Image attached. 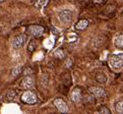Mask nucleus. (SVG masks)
<instances>
[{
  "label": "nucleus",
  "mask_w": 123,
  "mask_h": 114,
  "mask_svg": "<svg viewBox=\"0 0 123 114\" xmlns=\"http://www.w3.org/2000/svg\"><path fill=\"white\" fill-rule=\"evenodd\" d=\"M22 101L26 104H30V105H33V104H36L37 101H38V97L35 94L34 92L32 91H26L23 92V94L22 95Z\"/></svg>",
  "instance_id": "1"
},
{
  "label": "nucleus",
  "mask_w": 123,
  "mask_h": 114,
  "mask_svg": "<svg viewBox=\"0 0 123 114\" xmlns=\"http://www.w3.org/2000/svg\"><path fill=\"white\" fill-rule=\"evenodd\" d=\"M110 65L114 69H119L123 66V54H114L110 57Z\"/></svg>",
  "instance_id": "2"
},
{
  "label": "nucleus",
  "mask_w": 123,
  "mask_h": 114,
  "mask_svg": "<svg viewBox=\"0 0 123 114\" xmlns=\"http://www.w3.org/2000/svg\"><path fill=\"white\" fill-rule=\"evenodd\" d=\"M59 18L62 23H68L71 22L72 19V11L69 9H63L61 10L60 13H59Z\"/></svg>",
  "instance_id": "3"
},
{
  "label": "nucleus",
  "mask_w": 123,
  "mask_h": 114,
  "mask_svg": "<svg viewBox=\"0 0 123 114\" xmlns=\"http://www.w3.org/2000/svg\"><path fill=\"white\" fill-rule=\"evenodd\" d=\"M28 32L34 37H41L44 33V27L41 26H38V25L30 26L28 27Z\"/></svg>",
  "instance_id": "4"
},
{
  "label": "nucleus",
  "mask_w": 123,
  "mask_h": 114,
  "mask_svg": "<svg viewBox=\"0 0 123 114\" xmlns=\"http://www.w3.org/2000/svg\"><path fill=\"white\" fill-rule=\"evenodd\" d=\"M26 40V35H18L16 36L14 39H13V42H12V46L14 48L15 50L19 49V48H22L23 46V44H25Z\"/></svg>",
  "instance_id": "5"
},
{
  "label": "nucleus",
  "mask_w": 123,
  "mask_h": 114,
  "mask_svg": "<svg viewBox=\"0 0 123 114\" xmlns=\"http://www.w3.org/2000/svg\"><path fill=\"white\" fill-rule=\"evenodd\" d=\"M54 106L58 109V111H60L62 113H66L68 111V107L66 105V103L61 98H57L54 100Z\"/></svg>",
  "instance_id": "6"
},
{
  "label": "nucleus",
  "mask_w": 123,
  "mask_h": 114,
  "mask_svg": "<svg viewBox=\"0 0 123 114\" xmlns=\"http://www.w3.org/2000/svg\"><path fill=\"white\" fill-rule=\"evenodd\" d=\"M33 86H34V78L31 77V75H26V77L22 81V82H20V87L25 90L32 89Z\"/></svg>",
  "instance_id": "7"
},
{
  "label": "nucleus",
  "mask_w": 123,
  "mask_h": 114,
  "mask_svg": "<svg viewBox=\"0 0 123 114\" xmlns=\"http://www.w3.org/2000/svg\"><path fill=\"white\" fill-rule=\"evenodd\" d=\"M94 96L98 97V98H101V97H105L106 93H105V90L101 87H91L90 90H88Z\"/></svg>",
  "instance_id": "8"
},
{
  "label": "nucleus",
  "mask_w": 123,
  "mask_h": 114,
  "mask_svg": "<svg viewBox=\"0 0 123 114\" xmlns=\"http://www.w3.org/2000/svg\"><path fill=\"white\" fill-rule=\"evenodd\" d=\"M71 100H72L73 103H75V104H77V103L80 102L81 100V91L79 88H75L73 90L72 92H71Z\"/></svg>",
  "instance_id": "9"
},
{
  "label": "nucleus",
  "mask_w": 123,
  "mask_h": 114,
  "mask_svg": "<svg viewBox=\"0 0 123 114\" xmlns=\"http://www.w3.org/2000/svg\"><path fill=\"white\" fill-rule=\"evenodd\" d=\"M96 82H98L99 84H106L107 82V75H106L103 71H99L96 73Z\"/></svg>",
  "instance_id": "10"
},
{
  "label": "nucleus",
  "mask_w": 123,
  "mask_h": 114,
  "mask_svg": "<svg viewBox=\"0 0 123 114\" xmlns=\"http://www.w3.org/2000/svg\"><path fill=\"white\" fill-rule=\"evenodd\" d=\"M88 27V19H81V20H79L76 25H75V27L77 30H79V31H81V30H85L87 27Z\"/></svg>",
  "instance_id": "11"
},
{
  "label": "nucleus",
  "mask_w": 123,
  "mask_h": 114,
  "mask_svg": "<svg viewBox=\"0 0 123 114\" xmlns=\"http://www.w3.org/2000/svg\"><path fill=\"white\" fill-rule=\"evenodd\" d=\"M115 110L117 113L123 114V100H119L115 103Z\"/></svg>",
  "instance_id": "12"
},
{
  "label": "nucleus",
  "mask_w": 123,
  "mask_h": 114,
  "mask_svg": "<svg viewBox=\"0 0 123 114\" xmlns=\"http://www.w3.org/2000/svg\"><path fill=\"white\" fill-rule=\"evenodd\" d=\"M115 46L117 48H123V34L118 35L115 39Z\"/></svg>",
  "instance_id": "13"
},
{
  "label": "nucleus",
  "mask_w": 123,
  "mask_h": 114,
  "mask_svg": "<svg viewBox=\"0 0 123 114\" xmlns=\"http://www.w3.org/2000/svg\"><path fill=\"white\" fill-rule=\"evenodd\" d=\"M48 2H49V0H37L35 6L37 8H43L48 4Z\"/></svg>",
  "instance_id": "14"
},
{
  "label": "nucleus",
  "mask_w": 123,
  "mask_h": 114,
  "mask_svg": "<svg viewBox=\"0 0 123 114\" xmlns=\"http://www.w3.org/2000/svg\"><path fill=\"white\" fill-rule=\"evenodd\" d=\"M6 98H7L8 101H12V100H14L16 98V92L14 90H9L7 92V94H6Z\"/></svg>",
  "instance_id": "15"
},
{
  "label": "nucleus",
  "mask_w": 123,
  "mask_h": 114,
  "mask_svg": "<svg viewBox=\"0 0 123 114\" xmlns=\"http://www.w3.org/2000/svg\"><path fill=\"white\" fill-rule=\"evenodd\" d=\"M37 47V42L35 40H31L29 42V46H28V50L30 51V52H33L34 50L36 49Z\"/></svg>",
  "instance_id": "16"
},
{
  "label": "nucleus",
  "mask_w": 123,
  "mask_h": 114,
  "mask_svg": "<svg viewBox=\"0 0 123 114\" xmlns=\"http://www.w3.org/2000/svg\"><path fill=\"white\" fill-rule=\"evenodd\" d=\"M20 70H22V66H20V65H18V66L14 67V68L12 69V77H13V78L18 77V75L20 73Z\"/></svg>",
  "instance_id": "17"
},
{
  "label": "nucleus",
  "mask_w": 123,
  "mask_h": 114,
  "mask_svg": "<svg viewBox=\"0 0 123 114\" xmlns=\"http://www.w3.org/2000/svg\"><path fill=\"white\" fill-rule=\"evenodd\" d=\"M54 56L57 57V58H60V59H62V58L64 57V53H63V51L61 49H57L55 52H54Z\"/></svg>",
  "instance_id": "18"
},
{
  "label": "nucleus",
  "mask_w": 123,
  "mask_h": 114,
  "mask_svg": "<svg viewBox=\"0 0 123 114\" xmlns=\"http://www.w3.org/2000/svg\"><path fill=\"white\" fill-rule=\"evenodd\" d=\"M99 112H100V113H105V114H110V113H111L110 110H109L106 106L100 107V108H99Z\"/></svg>",
  "instance_id": "19"
},
{
  "label": "nucleus",
  "mask_w": 123,
  "mask_h": 114,
  "mask_svg": "<svg viewBox=\"0 0 123 114\" xmlns=\"http://www.w3.org/2000/svg\"><path fill=\"white\" fill-rule=\"evenodd\" d=\"M46 77H47V75H46ZM44 78H45V74H44L42 77V78H41V85H42L43 87H47V85H48V77L46 78L45 81H44Z\"/></svg>",
  "instance_id": "20"
},
{
  "label": "nucleus",
  "mask_w": 123,
  "mask_h": 114,
  "mask_svg": "<svg viewBox=\"0 0 123 114\" xmlns=\"http://www.w3.org/2000/svg\"><path fill=\"white\" fill-rule=\"evenodd\" d=\"M71 65H72V60H71L70 58H67L65 61V66L67 68H69V67H71Z\"/></svg>",
  "instance_id": "21"
},
{
  "label": "nucleus",
  "mask_w": 123,
  "mask_h": 114,
  "mask_svg": "<svg viewBox=\"0 0 123 114\" xmlns=\"http://www.w3.org/2000/svg\"><path fill=\"white\" fill-rule=\"evenodd\" d=\"M31 73H32V69H31V68H26V69L25 70V72H23V74L25 75H29Z\"/></svg>",
  "instance_id": "22"
},
{
  "label": "nucleus",
  "mask_w": 123,
  "mask_h": 114,
  "mask_svg": "<svg viewBox=\"0 0 123 114\" xmlns=\"http://www.w3.org/2000/svg\"><path fill=\"white\" fill-rule=\"evenodd\" d=\"M95 3H97V4H102V3H104L106 0H93Z\"/></svg>",
  "instance_id": "23"
},
{
  "label": "nucleus",
  "mask_w": 123,
  "mask_h": 114,
  "mask_svg": "<svg viewBox=\"0 0 123 114\" xmlns=\"http://www.w3.org/2000/svg\"><path fill=\"white\" fill-rule=\"evenodd\" d=\"M1 101H2V97L0 96V103H1Z\"/></svg>",
  "instance_id": "24"
},
{
  "label": "nucleus",
  "mask_w": 123,
  "mask_h": 114,
  "mask_svg": "<svg viewBox=\"0 0 123 114\" xmlns=\"http://www.w3.org/2000/svg\"><path fill=\"white\" fill-rule=\"evenodd\" d=\"M3 1H4V0H0V3H1V2H3Z\"/></svg>",
  "instance_id": "25"
},
{
  "label": "nucleus",
  "mask_w": 123,
  "mask_h": 114,
  "mask_svg": "<svg viewBox=\"0 0 123 114\" xmlns=\"http://www.w3.org/2000/svg\"><path fill=\"white\" fill-rule=\"evenodd\" d=\"M79 1H83V0H79Z\"/></svg>",
  "instance_id": "26"
}]
</instances>
